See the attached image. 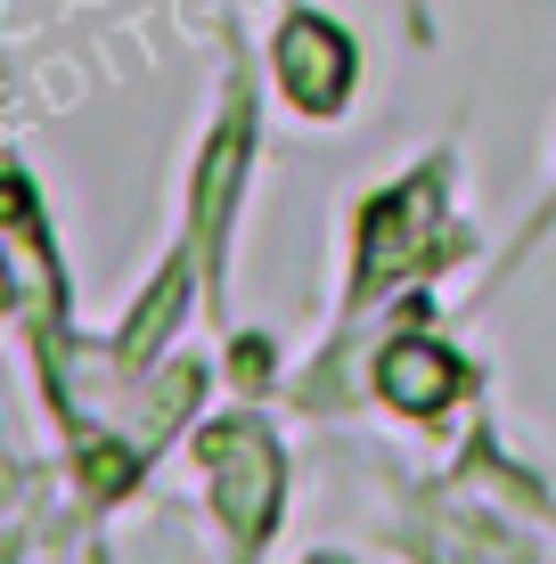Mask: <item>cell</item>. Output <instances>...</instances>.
Segmentation results:
<instances>
[{"label":"cell","instance_id":"cell-1","mask_svg":"<svg viewBox=\"0 0 556 564\" xmlns=\"http://www.w3.org/2000/svg\"><path fill=\"white\" fill-rule=\"evenodd\" d=\"M279 74L295 83L303 107H336V99H344V74H352V50H344L336 33L312 17V25L279 33Z\"/></svg>","mask_w":556,"mask_h":564},{"label":"cell","instance_id":"cell-2","mask_svg":"<svg viewBox=\"0 0 556 564\" xmlns=\"http://www.w3.org/2000/svg\"><path fill=\"white\" fill-rule=\"evenodd\" d=\"M385 393L401 401V410H434V401L450 393V360L426 352V344H401V352L385 360Z\"/></svg>","mask_w":556,"mask_h":564}]
</instances>
